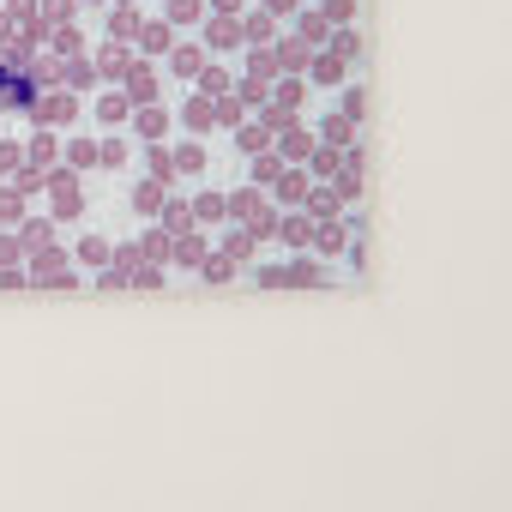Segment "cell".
<instances>
[{
	"mask_svg": "<svg viewBox=\"0 0 512 512\" xmlns=\"http://www.w3.org/2000/svg\"><path fill=\"white\" fill-rule=\"evenodd\" d=\"M272 6H277V12H289V6H296V0H272Z\"/></svg>",
	"mask_w": 512,
	"mask_h": 512,
	"instance_id": "obj_2",
	"label": "cell"
},
{
	"mask_svg": "<svg viewBox=\"0 0 512 512\" xmlns=\"http://www.w3.org/2000/svg\"><path fill=\"white\" fill-rule=\"evenodd\" d=\"M175 18H199V0H175Z\"/></svg>",
	"mask_w": 512,
	"mask_h": 512,
	"instance_id": "obj_1",
	"label": "cell"
}]
</instances>
